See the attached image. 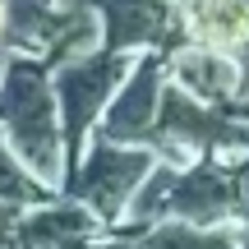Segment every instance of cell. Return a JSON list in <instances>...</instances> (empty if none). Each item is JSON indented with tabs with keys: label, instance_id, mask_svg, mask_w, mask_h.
Returning <instances> with one entry per match:
<instances>
[{
	"label": "cell",
	"instance_id": "obj_16",
	"mask_svg": "<svg viewBox=\"0 0 249 249\" xmlns=\"http://www.w3.org/2000/svg\"><path fill=\"white\" fill-rule=\"evenodd\" d=\"M0 33H5V0H0Z\"/></svg>",
	"mask_w": 249,
	"mask_h": 249
},
{
	"label": "cell",
	"instance_id": "obj_5",
	"mask_svg": "<svg viewBox=\"0 0 249 249\" xmlns=\"http://www.w3.org/2000/svg\"><path fill=\"white\" fill-rule=\"evenodd\" d=\"M74 5L97 14L107 51H134V46L180 51L189 42L180 0H74Z\"/></svg>",
	"mask_w": 249,
	"mask_h": 249
},
{
	"label": "cell",
	"instance_id": "obj_2",
	"mask_svg": "<svg viewBox=\"0 0 249 249\" xmlns=\"http://www.w3.org/2000/svg\"><path fill=\"white\" fill-rule=\"evenodd\" d=\"M124 213L134 217V226H152V222L226 226L235 217V176L217 161H194L185 171L157 161Z\"/></svg>",
	"mask_w": 249,
	"mask_h": 249
},
{
	"label": "cell",
	"instance_id": "obj_6",
	"mask_svg": "<svg viewBox=\"0 0 249 249\" xmlns=\"http://www.w3.org/2000/svg\"><path fill=\"white\" fill-rule=\"evenodd\" d=\"M161 60L143 55L134 74L116 88L97 120V139L124 143V148H152V129H157V102H161Z\"/></svg>",
	"mask_w": 249,
	"mask_h": 249
},
{
	"label": "cell",
	"instance_id": "obj_12",
	"mask_svg": "<svg viewBox=\"0 0 249 249\" xmlns=\"http://www.w3.org/2000/svg\"><path fill=\"white\" fill-rule=\"evenodd\" d=\"M231 176H235V217L249 226V161H240Z\"/></svg>",
	"mask_w": 249,
	"mask_h": 249
},
{
	"label": "cell",
	"instance_id": "obj_7",
	"mask_svg": "<svg viewBox=\"0 0 249 249\" xmlns=\"http://www.w3.org/2000/svg\"><path fill=\"white\" fill-rule=\"evenodd\" d=\"M97 226L102 222L83 203H42L14 222V235L23 249H88Z\"/></svg>",
	"mask_w": 249,
	"mask_h": 249
},
{
	"label": "cell",
	"instance_id": "obj_17",
	"mask_svg": "<svg viewBox=\"0 0 249 249\" xmlns=\"http://www.w3.org/2000/svg\"><path fill=\"white\" fill-rule=\"evenodd\" d=\"M180 5H185V9H189V5H194V0H180Z\"/></svg>",
	"mask_w": 249,
	"mask_h": 249
},
{
	"label": "cell",
	"instance_id": "obj_15",
	"mask_svg": "<svg viewBox=\"0 0 249 249\" xmlns=\"http://www.w3.org/2000/svg\"><path fill=\"white\" fill-rule=\"evenodd\" d=\"M240 249H249V226H245V231H240Z\"/></svg>",
	"mask_w": 249,
	"mask_h": 249
},
{
	"label": "cell",
	"instance_id": "obj_3",
	"mask_svg": "<svg viewBox=\"0 0 249 249\" xmlns=\"http://www.w3.org/2000/svg\"><path fill=\"white\" fill-rule=\"evenodd\" d=\"M129 79V51H88L60 60L51 70V92H55V111H60V134L70 157L79 161L88 148V129L102 120L107 102L116 97V88Z\"/></svg>",
	"mask_w": 249,
	"mask_h": 249
},
{
	"label": "cell",
	"instance_id": "obj_1",
	"mask_svg": "<svg viewBox=\"0 0 249 249\" xmlns=\"http://www.w3.org/2000/svg\"><path fill=\"white\" fill-rule=\"evenodd\" d=\"M0 139L46 189L65 180V134L51 92V65L37 55H9L0 70Z\"/></svg>",
	"mask_w": 249,
	"mask_h": 249
},
{
	"label": "cell",
	"instance_id": "obj_11",
	"mask_svg": "<svg viewBox=\"0 0 249 249\" xmlns=\"http://www.w3.org/2000/svg\"><path fill=\"white\" fill-rule=\"evenodd\" d=\"M46 198H51V189H46L42 180L28 176V171L18 166V157L5 148V139H0V217L28 213V208H42Z\"/></svg>",
	"mask_w": 249,
	"mask_h": 249
},
{
	"label": "cell",
	"instance_id": "obj_10",
	"mask_svg": "<svg viewBox=\"0 0 249 249\" xmlns=\"http://www.w3.org/2000/svg\"><path fill=\"white\" fill-rule=\"evenodd\" d=\"M120 240H129L134 249H240V231H235V226L152 222V226H134Z\"/></svg>",
	"mask_w": 249,
	"mask_h": 249
},
{
	"label": "cell",
	"instance_id": "obj_13",
	"mask_svg": "<svg viewBox=\"0 0 249 249\" xmlns=\"http://www.w3.org/2000/svg\"><path fill=\"white\" fill-rule=\"evenodd\" d=\"M231 116H235V120H249V88L240 92V102H235V111H231Z\"/></svg>",
	"mask_w": 249,
	"mask_h": 249
},
{
	"label": "cell",
	"instance_id": "obj_4",
	"mask_svg": "<svg viewBox=\"0 0 249 249\" xmlns=\"http://www.w3.org/2000/svg\"><path fill=\"white\" fill-rule=\"evenodd\" d=\"M152 166H157L152 148H124V143L97 139L92 148H83L79 166L70 176V194L97 222H116L129 208V198L139 194V185L152 176Z\"/></svg>",
	"mask_w": 249,
	"mask_h": 249
},
{
	"label": "cell",
	"instance_id": "obj_8",
	"mask_svg": "<svg viewBox=\"0 0 249 249\" xmlns=\"http://www.w3.org/2000/svg\"><path fill=\"white\" fill-rule=\"evenodd\" d=\"M171 79L180 92L213 107V102H231L240 92V65L208 46H180V51H171Z\"/></svg>",
	"mask_w": 249,
	"mask_h": 249
},
{
	"label": "cell",
	"instance_id": "obj_9",
	"mask_svg": "<svg viewBox=\"0 0 249 249\" xmlns=\"http://www.w3.org/2000/svg\"><path fill=\"white\" fill-rule=\"evenodd\" d=\"M70 9H55V0H5V37L14 51H51Z\"/></svg>",
	"mask_w": 249,
	"mask_h": 249
},
{
	"label": "cell",
	"instance_id": "obj_14",
	"mask_svg": "<svg viewBox=\"0 0 249 249\" xmlns=\"http://www.w3.org/2000/svg\"><path fill=\"white\" fill-rule=\"evenodd\" d=\"M88 249H134L129 240H107V245H88Z\"/></svg>",
	"mask_w": 249,
	"mask_h": 249
}]
</instances>
